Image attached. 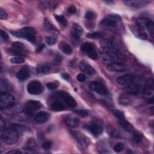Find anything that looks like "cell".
I'll return each mask as SVG.
<instances>
[{
	"label": "cell",
	"instance_id": "1",
	"mask_svg": "<svg viewBox=\"0 0 154 154\" xmlns=\"http://www.w3.org/2000/svg\"><path fill=\"white\" fill-rule=\"evenodd\" d=\"M1 139L5 143L10 145L13 144L18 141L19 133L14 128H8L3 131Z\"/></svg>",
	"mask_w": 154,
	"mask_h": 154
},
{
	"label": "cell",
	"instance_id": "2",
	"mask_svg": "<svg viewBox=\"0 0 154 154\" xmlns=\"http://www.w3.org/2000/svg\"><path fill=\"white\" fill-rule=\"evenodd\" d=\"M81 49L84 53H85L91 59H98V55L95 49V46L93 43L89 42L84 43L81 46Z\"/></svg>",
	"mask_w": 154,
	"mask_h": 154
},
{
	"label": "cell",
	"instance_id": "3",
	"mask_svg": "<svg viewBox=\"0 0 154 154\" xmlns=\"http://www.w3.org/2000/svg\"><path fill=\"white\" fill-rule=\"evenodd\" d=\"M15 99L14 97L7 93H3L0 95V107L1 110L8 108L15 104Z\"/></svg>",
	"mask_w": 154,
	"mask_h": 154
},
{
	"label": "cell",
	"instance_id": "4",
	"mask_svg": "<svg viewBox=\"0 0 154 154\" xmlns=\"http://www.w3.org/2000/svg\"><path fill=\"white\" fill-rule=\"evenodd\" d=\"M55 96L63 100L66 104L70 107H75L77 105L75 99L69 93L64 91H59L56 93Z\"/></svg>",
	"mask_w": 154,
	"mask_h": 154
},
{
	"label": "cell",
	"instance_id": "5",
	"mask_svg": "<svg viewBox=\"0 0 154 154\" xmlns=\"http://www.w3.org/2000/svg\"><path fill=\"white\" fill-rule=\"evenodd\" d=\"M42 107L40 102L35 100H28L25 104V110L29 115H33L34 113Z\"/></svg>",
	"mask_w": 154,
	"mask_h": 154
},
{
	"label": "cell",
	"instance_id": "6",
	"mask_svg": "<svg viewBox=\"0 0 154 154\" xmlns=\"http://www.w3.org/2000/svg\"><path fill=\"white\" fill-rule=\"evenodd\" d=\"M28 92L33 95H38L43 92V87L42 84L38 81H33L30 82L27 87Z\"/></svg>",
	"mask_w": 154,
	"mask_h": 154
},
{
	"label": "cell",
	"instance_id": "7",
	"mask_svg": "<svg viewBox=\"0 0 154 154\" xmlns=\"http://www.w3.org/2000/svg\"><path fill=\"white\" fill-rule=\"evenodd\" d=\"M121 20V17L116 14L109 15L106 18H104L100 22L101 25L107 27H114L116 25L117 22Z\"/></svg>",
	"mask_w": 154,
	"mask_h": 154
},
{
	"label": "cell",
	"instance_id": "8",
	"mask_svg": "<svg viewBox=\"0 0 154 154\" xmlns=\"http://www.w3.org/2000/svg\"><path fill=\"white\" fill-rule=\"evenodd\" d=\"M89 88L95 93L99 95H106L107 90L104 85L99 81H92L89 83Z\"/></svg>",
	"mask_w": 154,
	"mask_h": 154
},
{
	"label": "cell",
	"instance_id": "9",
	"mask_svg": "<svg viewBox=\"0 0 154 154\" xmlns=\"http://www.w3.org/2000/svg\"><path fill=\"white\" fill-rule=\"evenodd\" d=\"M85 128L95 136H98L100 135L102 132H103V127L100 125L96 123L87 124L85 125Z\"/></svg>",
	"mask_w": 154,
	"mask_h": 154
},
{
	"label": "cell",
	"instance_id": "10",
	"mask_svg": "<svg viewBox=\"0 0 154 154\" xmlns=\"http://www.w3.org/2000/svg\"><path fill=\"white\" fill-rule=\"evenodd\" d=\"M134 81V76L131 74H125L119 76L116 80L117 84L124 88Z\"/></svg>",
	"mask_w": 154,
	"mask_h": 154
},
{
	"label": "cell",
	"instance_id": "11",
	"mask_svg": "<svg viewBox=\"0 0 154 154\" xmlns=\"http://www.w3.org/2000/svg\"><path fill=\"white\" fill-rule=\"evenodd\" d=\"M123 3L129 7H134V8H139L142 7L146 5H147L150 2L149 1H143V0H125Z\"/></svg>",
	"mask_w": 154,
	"mask_h": 154
},
{
	"label": "cell",
	"instance_id": "12",
	"mask_svg": "<svg viewBox=\"0 0 154 154\" xmlns=\"http://www.w3.org/2000/svg\"><path fill=\"white\" fill-rule=\"evenodd\" d=\"M73 136L76 139V140L78 143V144L82 149H85L89 146V140L83 134H81L79 133H75L73 134Z\"/></svg>",
	"mask_w": 154,
	"mask_h": 154
},
{
	"label": "cell",
	"instance_id": "13",
	"mask_svg": "<svg viewBox=\"0 0 154 154\" xmlns=\"http://www.w3.org/2000/svg\"><path fill=\"white\" fill-rule=\"evenodd\" d=\"M107 69L110 71L120 72L126 70L127 67L123 63L121 62H113L107 66Z\"/></svg>",
	"mask_w": 154,
	"mask_h": 154
},
{
	"label": "cell",
	"instance_id": "14",
	"mask_svg": "<svg viewBox=\"0 0 154 154\" xmlns=\"http://www.w3.org/2000/svg\"><path fill=\"white\" fill-rule=\"evenodd\" d=\"M79 66L80 70L87 75H92L96 73L95 69L87 62L84 60L80 62Z\"/></svg>",
	"mask_w": 154,
	"mask_h": 154
},
{
	"label": "cell",
	"instance_id": "15",
	"mask_svg": "<svg viewBox=\"0 0 154 154\" xmlns=\"http://www.w3.org/2000/svg\"><path fill=\"white\" fill-rule=\"evenodd\" d=\"M3 112L7 114H16L21 113L23 110V107L20 105H13L8 108L2 109Z\"/></svg>",
	"mask_w": 154,
	"mask_h": 154
},
{
	"label": "cell",
	"instance_id": "16",
	"mask_svg": "<svg viewBox=\"0 0 154 154\" xmlns=\"http://www.w3.org/2000/svg\"><path fill=\"white\" fill-rule=\"evenodd\" d=\"M84 32L83 29L78 24L75 23L73 25L72 31V36L75 40H79L81 35Z\"/></svg>",
	"mask_w": 154,
	"mask_h": 154
},
{
	"label": "cell",
	"instance_id": "17",
	"mask_svg": "<svg viewBox=\"0 0 154 154\" xmlns=\"http://www.w3.org/2000/svg\"><path fill=\"white\" fill-rule=\"evenodd\" d=\"M12 48L13 51H10V53H16L18 56H24L22 53L25 50L24 45L19 42H15L12 45Z\"/></svg>",
	"mask_w": 154,
	"mask_h": 154
},
{
	"label": "cell",
	"instance_id": "18",
	"mask_svg": "<svg viewBox=\"0 0 154 154\" xmlns=\"http://www.w3.org/2000/svg\"><path fill=\"white\" fill-rule=\"evenodd\" d=\"M30 75V72L29 69L26 67H23L18 71L16 73L17 78L21 81H24L28 79Z\"/></svg>",
	"mask_w": 154,
	"mask_h": 154
},
{
	"label": "cell",
	"instance_id": "19",
	"mask_svg": "<svg viewBox=\"0 0 154 154\" xmlns=\"http://www.w3.org/2000/svg\"><path fill=\"white\" fill-rule=\"evenodd\" d=\"M65 122L67 126L71 128H76L78 126L80 123V120L78 118L76 117L68 116H66L65 119Z\"/></svg>",
	"mask_w": 154,
	"mask_h": 154
},
{
	"label": "cell",
	"instance_id": "20",
	"mask_svg": "<svg viewBox=\"0 0 154 154\" xmlns=\"http://www.w3.org/2000/svg\"><path fill=\"white\" fill-rule=\"evenodd\" d=\"M119 123L120 126L125 131L128 133H133L134 131V129L132 125L130 124V123L128 122L127 120H126L125 118L122 119H120L119 121Z\"/></svg>",
	"mask_w": 154,
	"mask_h": 154
},
{
	"label": "cell",
	"instance_id": "21",
	"mask_svg": "<svg viewBox=\"0 0 154 154\" xmlns=\"http://www.w3.org/2000/svg\"><path fill=\"white\" fill-rule=\"evenodd\" d=\"M125 89L127 93L131 95H137L140 92V87L134 81L130 85L125 87Z\"/></svg>",
	"mask_w": 154,
	"mask_h": 154
},
{
	"label": "cell",
	"instance_id": "22",
	"mask_svg": "<svg viewBox=\"0 0 154 154\" xmlns=\"http://www.w3.org/2000/svg\"><path fill=\"white\" fill-rule=\"evenodd\" d=\"M48 114L45 111L39 112L34 117V120L39 123H43L47 121Z\"/></svg>",
	"mask_w": 154,
	"mask_h": 154
},
{
	"label": "cell",
	"instance_id": "23",
	"mask_svg": "<svg viewBox=\"0 0 154 154\" xmlns=\"http://www.w3.org/2000/svg\"><path fill=\"white\" fill-rule=\"evenodd\" d=\"M51 108L55 111H62L66 109L65 105L60 101H55L51 105Z\"/></svg>",
	"mask_w": 154,
	"mask_h": 154
},
{
	"label": "cell",
	"instance_id": "24",
	"mask_svg": "<svg viewBox=\"0 0 154 154\" xmlns=\"http://www.w3.org/2000/svg\"><path fill=\"white\" fill-rule=\"evenodd\" d=\"M50 66L46 63H42L36 67V72L37 73H46L49 71Z\"/></svg>",
	"mask_w": 154,
	"mask_h": 154
},
{
	"label": "cell",
	"instance_id": "25",
	"mask_svg": "<svg viewBox=\"0 0 154 154\" xmlns=\"http://www.w3.org/2000/svg\"><path fill=\"white\" fill-rule=\"evenodd\" d=\"M145 27L149 33L150 35L153 37L154 35V23L150 19H146L145 22Z\"/></svg>",
	"mask_w": 154,
	"mask_h": 154
},
{
	"label": "cell",
	"instance_id": "26",
	"mask_svg": "<svg viewBox=\"0 0 154 154\" xmlns=\"http://www.w3.org/2000/svg\"><path fill=\"white\" fill-rule=\"evenodd\" d=\"M60 49L67 55H71L73 53V50L69 45L66 43H62L60 45Z\"/></svg>",
	"mask_w": 154,
	"mask_h": 154
},
{
	"label": "cell",
	"instance_id": "27",
	"mask_svg": "<svg viewBox=\"0 0 154 154\" xmlns=\"http://www.w3.org/2000/svg\"><path fill=\"white\" fill-rule=\"evenodd\" d=\"M0 87L4 91H10L12 89V87L10 84L3 79H1L0 81Z\"/></svg>",
	"mask_w": 154,
	"mask_h": 154
},
{
	"label": "cell",
	"instance_id": "28",
	"mask_svg": "<svg viewBox=\"0 0 154 154\" xmlns=\"http://www.w3.org/2000/svg\"><path fill=\"white\" fill-rule=\"evenodd\" d=\"M20 32H21L23 34H29V35H35L36 34V31L34 29H32L29 27H26L22 29Z\"/></svg>",
	"mask_w": 154,
	"mask_h": 154
},
{
	"label": "cell",
	"instance_id": "29",
	"mask_svg": "<svg viewBox=\"0 0 154 154\" xmlns=\"http://www.w3.org/2000/svg\"><path fill=\"white\" fill-rule=\"evenodd\" d=\"M86 37L91 39H98L103 37V34L100 32H94L92 33H88L86 35Z\"/></svg>",
	"mask_w": 154,
	"mask_h": 154
},
{
	"label": "cell",
	"instance_id": "30",
	"mask_svg": "<svg viewBox=\"0 0 154 154\" xmlns=\"http://www.w3.org/2000/svg\"><path fill=\"white\" fill-rule=\"evenodd\" d=\"M56 19L57 21L60 22V23L63 26H66L67 24V21L65 17L63 15H55Z\"/></svg>",
	"mask_w": 154,
	"mask_h": 154
},
{
	"label": "cell",
	"instance_id": "31",
	"mask_svg": "<svg viewBox=\"0 0 154 154\" xmlns=\"http://www.w3.org/2000/svg\"><path fill=\"white\" fill-rule=\"evenodd\" d=\"M10 62L13 64H22L25 62V59L22 57L17 56L12 58Z\"/></svg>",
	"mask_w": 154,
	"mask_h": 154
},
{
	"label": "cell",
	"instance_id": "32",
	"mask_svg": "<svg viewBox=\"0 0 154 154\" xmlns=\"http://www.w3.org/2000/svg\"><path fill=\"white\" fill-rule=\"evenodd\" d=\"M143 134L139 132H136L134 133L133 135V140L135 142L139 143H140L143 140Z\"/></svg>",
	"mask_w": 154,
	"mask_h": 154
},
{
	"label": "cell",
	"instance_id": "33",
	"mask_svg": "<svg viewBox=\"0 0 154 154\" xmlns=\"http://www.w3.org/2000/svg\"><path fill=\"white\" fill-rule=\"evenodd\" d=\"M113 114L117 117L118 118L119 120L120 119H124L125 116H124V113L120 110L118 109H115L113 110Z\"/></svg>",
	"mask_w": 154,
	"mask_h": 154
},
{
	"label": "cell",
	"instance_id": "34",
	"mask_svg": "<svg viewBox=\"0 0 154 154\" xmlns=\"http://www.w3.org/2000/svg\"><path fill=\"white\" fill-rule=\"evenodd\" d=\"M125 149V146L122 143H117L114 146V150L116 152H120Z\"/></svg>",
	"mask_w": 154,
	"mask_h": 154
},
{
	"label": "cell",
	"instance_id": "35",
	"mask_svg": "<svg viewBox=\"0 0 154 154\" xmlns=\"http://www.w3.org/2000/svg\"><path fill=\"white\" fill-rule=\"evenodd\" d=\"M45 28L47 30L50 31V32L57 31L56 29L53 26V25H52V23H51L49 21L46 20L45 22Z\"/></svg>",
	"mask_w": 154,
	"mask_h": 154
},
{
	"label": "cell",
	"instance_id": "36",
	"mask_svg": "<svg viewBox=\"0 0 154 154\" xmlns=\"http://www.w3.org/2000/svg\"><path fill=\"white\" fill-rule=\"evenodd\" d=\"M74 113L76 114H78L83 117H86L89 115V112L87 110H75L74 111Z\"/></svg>",
	"mask_w": 154,
	"mask_h": 154
},
{
	"label": "cell",
	"instance_id": "37",
	"mask_svg": "<svg viewBox=\"0 0 154 154\" xmlns=\"http://www.w3.org/2000/svg\"><path fill=\"white\" fill-rule=\"evenodd\" d=\"M46 40V42L49 45H54L56 42H57V40L56 38L53 37H51V36H49V37H47L45 39Z\"/></svg>",
	"mask_w": 154,
	"mask_h": 154
},
{
	"label": "cell",
	"instance_id": "38",
	"mask_svg": "<svg viewBox=\"0 0 154 154\" xmlns=\"http://www.w3.org/2000/svg\"><path fill=\"white\" fill-rule=\"evenodd\" d=\"M0 36H1V40L3 41H7L9 40V37L8 34L3 30H1V32H0Z\"/></svg>",
	"mask_w": 154,
	"mask_h": 154
},
{
	"label": "cell",
	"instance_id": "39",
	"mask_svg": "<svg viewBox=\"0 0 154 154\" xmlns=\"http://www.w3.org/2000/svg\"><path fill=\"white\" fill-rule=\"evenodd\" d=\"M42 147L45 150H48L52 147V142L51 141H46L43 143Z\"/></svg>",
	"mask_w": 154,
	"mask_h": 154
},
{
	"label": "cell",
	"instance_id": "40",
	"mask_svg": "<svg viewBox=\"0 0 154 154\" xmlns=\"http://www.w3.org/2000/svg\"><path fill=\"white\" fill-rule=\"evenodd\" d=\"M95 17V13L92 11L87 12L85 15V18L88 20L92 19Z\"/></svg>",
	"mask_w": 154,
	"mask_h": 154
},
{
	"label": "cell",
	"instance_id": "41",
	"mask_svg": "<svg viewBox=\"0 0 154 154\" xmlns=\"http://www.w3.org/2000/svg\"><path fill=\"white\" fill-rule=\"evenodd\" d=\"M76 78H77V80H78L80 82H84L86 79V77L85 75L82 73H79L78 75H77Z\"/></svg>",
	"mask_w": 154,
	"mask_h": 154
},
{
	"label": "cell",
	"instance_id": "42",
	"mask_svg": "<svg viewBox=\"0 0 154 154\" xmlns=\"http://www.w3.org/2000/svg\"><path fill=\"white\" fill-rule=\"evenodd\" d=\"M46 87L49 90H54V89H57V84H56L54 83H49L46 84Z\"/></svg>",
	"mask_w": 154,
	"mask_h": 154
},
{
	"label": "cell",
	"instance_id": "43",
	"mask_svg": "<svg viewBox=\"0 0 154 154\" xmlns=\"http://www.w3.org/2000/svg\"><path fill=\"white\" fill-rule=\"evenodd\" d=\"M7 14L3 9L0 10V18L1 19L5 20L7 18Z\"/></svg>",
	"mask_w": 154,
	"mask_h": 154
},
{
	"label": "cell",
	"instance_id": "44",
	"mask_svg": "<svg viewBox=\"0 0 154 154\" xmlns=\"http://www.w3.org/2000/svg\"><path fill=\"white\" fill-rule=\"evenodd\" d=\"M137 37L139 38V39H142V40H146L147 39V34L145 33H142V32H140L138 34V35L137 36Z\"/></svg>",
	"mask_w": 154,
	"mask_h": 154
},
{
	"label": "cell",
	"instance_id": "45",
	"mask_svg": "<svg viewBox=\"0 0 154 154\" xmlns=\"http://www.w3.org/2000/svg\"><path fill=\"white\" fill-rule=\"evenodd\" d=\"M129 100H128L127 98H122L120 99V103L123 105H128L129 104Z\"/></svg>",
	"mask_w": 154,
	"mask_h": 154
},
{
	"label": "cell",
	"instance_id": "46",
	"mask_svg": "<svg viewBox=\"0 0 154 154\" xmlns=\"http://www.w3.org/2000/svg\"><path fill=\"white\" fill-rule=\"evenodd\" d=\"M67 10H68V12H69V13H70V14H73V13H75L76 12V7H75V6H70V7L68 8Z\"/></svg>",
	"mask_w": 154,
	"mask_h": 154
},
{
	"label": "cell",
	"instance_id": "47",
	"mask_svg": "<svg viewBox=\"0 0 154 154\" xmlns=\"http://www.w3.org/2000/svg\"><path fill=\"white\" fill-rule=\"evenodd\" d=\"M22 152L18 150H13L9 151L6 153V154H22Z\"/></svg>",
	"mask_w": 154,
	"mask_h": 154
},
{
	"label": "cell",
	"instance_id": "48",
	"mask_svg": "<svg viewBox=\"0 0 154 154\" xmlns=\"http://www.w3.org/2000/svg\"><path fill=\"white\" fill-rule=\"evenodd\" d=\"M62 59H63V57L60 54H57L56 57H55V61L57 62V63H60L62 61Z\"/></svg>",
	"mask_w": 154,
	"mask_h": 154
},
{
	"label": "cell",
	"instance_id": "49",
	"mask_svg": "<svg viewBox=\"0 0 154 154\" xmlns=\"http://www.w3.org/2000/svg\"><path fill=\"white\" fill-rule=\"evenodd\" d=\"M45 46V45L44 44L41 45L40 46H39V47L37 48V50H36V53H38L41 52V51L44 49Z\"/></svg>",
	"mask_w": 154,
	"mask_h": 154
},
{
	"label": "cell",
	"instance_id": "50",
	"mask_svg": "<svg viewBox=\"0 0 154 154\" xmlns=\"http://www.w3.org/2000/svg\"><path fill=\"white\" fill-rule=\"evenodd\" d=\"M0 126H1V130L2 131H3L4 130H3L4 128L5 127V123L4 122V121H3L2 118L1 119V120H0Z\"/></svg>",
	"mask_w": 154,
	"mask_h": 154
},
{
	"label": "cell",
	"instance_id": "51",
	"mask_svg": "<svg viewBox=\"0 0 154 154\" xmlns=\"http://www.w3.org/2000/svg\"><path fill=\"white\" fill-rule=\"evenodd\" d=\"M62 78L66 80H69V75L67 73H63L62 75Z\"/></svg>",
	"mask_w": 154,
	"mask_h": 154
}]
</instances>
